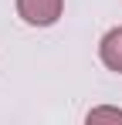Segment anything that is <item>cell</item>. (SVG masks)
Instances as JSON below:
<instances>
[{"mask_svg":"<svg viewBox=\"0 0 122 125\" xmlns=\"http://www.w3.org/2000/svg\"><path fill=\"white\" fill-rule=\"evenodd\" d=\"M64 10V0H17V14L34 27H51Z\"/></svg>","mask_w":122,"mask_h":125,"instance_id":"obj_1","label":"cell"},{"mask_svg":"<svg viewBox=\"0 0 122 125\" xmlns=\"http://www.w3.org/2000/svg\"><path fill=\"white\" fill-rule=\"evenodd\" d=\"M98 58L109 71H119L122 74V27H112L98 44Z\"/></svg>","mask_w":122,"mask_h":125,"instance_id":"obj_2","label":"cell"},{"mask_svg":"<svg viewBox=\"0 0 122 125\" xmlns=\"http://www.w3.org/2000/svg\"><path fill=\"white\" fill-rule=\"evenodd\" d=\"M95 122H115V125H122V112L119 108H92V112H88V125H95Z\"/></svg>","mask_w":122,"mask_h":125,"instance_id":"obj_3","label":"cell"}]
</instances>
